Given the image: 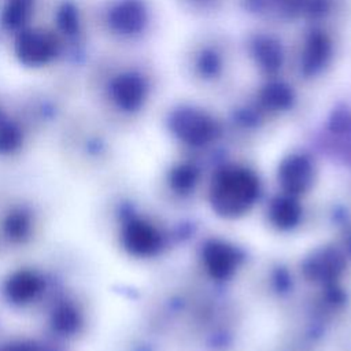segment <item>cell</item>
Here are the masks:
<instances>
[{
  "label": "cell",
  "mask_w": 351,
  "mask_h": 351,
  "mask_svg": "<svg viewBox=\"0 0 351 351\" xmlns=\"http://www.w3.org/2000/svg\"><path fill=\"white\" fill-rule=\"evenodd\" d=\"M252 53L259 67L267 73H276L282 64V49L271 37H258L252 43Z\"/></svg>",
  "instance_id": "9c48e42d"
},
{
  "label": "cell",
  "mask_w": 351,
  "mask_h": 351,
  "mask_svg": "<svg viewBox=\"0 0 351 351\" xmlns=\"http://www.w3.org/2000/svg\"><path fill=\"white\" fill-rule=\"evenodd\" d=\"M123 239L126 247L138 255L152 254L159 244L158 232L151 225L141 221L130 222L125 229Z\"/></svg>",
  "instance_id": "52a82bcc"
},
{
  "label": "cell",
  "mask_w": 351,
  "mask_h": 351,
  "mask_svg": "<svg viewBox=\"0 0 351 351\" xmlns=\"http://www.w3.org/2000/svg\"><path fill=\"white\" fill-rule=\"evenodd\" d=\"M197 69H199V73L207 78H213L218 75V73L221 71L219 55L213 49H204L200 53V58L197 60Z\"/></svg>",
  "instance_id": "9a60e30c"
},
{
  "label": "cell",
  "mask_w": 351,
  "mask_h": 351,
  "mask_svg": "<svg viewBox=\"0 0 351 351\" xmlns=\"http://www.w3.org/2000/svg\"><path fill=\"white\" fill-rule=\"evenodd\" d=\"M206 262L214 276L226 277L236 265V254L223 244H213L207 250Z\"/></svg>",
  "instance_id": "30bf717a"
},
{
  "label": "cell",
  "mask_w": 351,
  "mask_h": 351,
  "mask_svg": "<svg viewBox=\"0 0 351 351\" xmlns=\"http://www.w3.org/2000/svg\"><path fill=\"white\" fill-rule=\"evenodd\" d=\"M148 93V85L143 75L134 71L117 75L110 84V95L114 103L123 111L138 110Z\"/></svg>",
  "instance_id": "5b68a950"
},
{
  "label": "cell",
  "mask_w": 351,
  "mask_h": 351,
  "mask_svg": "<svg viewBox=\"0 0 351 351\" xmlns=\"http://www.w3.org/2000/svg\"><path fill=\"white\" fill-rule=\"evenodd\" d=\"M38 289H40V280L29 271H23L14 276L10 280L7 287L10 299H12L16 303H25L29 299L34 298Z\"/></svg>",
  "instance_id": "8fae6325"
},
{
  "label": "cell",
  "mask_w": 351,
  "mask_h": 351,
  "mask_svg": "<svg viewBox=\"0 0 351 351\" xmlns=\"http://www.w3.org/2000/svg\"><path fill=\"white\" fill-rule=\"evenodd\" d=\"M107 21L114 33L130 37L144 30L148 11L143 0H119L110 8Z\"/></svg>",
  "instance_id": "277c9868"
},
{
  "label": "cell",
  "mask_w": 351,
  "mask_h": 351,
  "mask_svg": "<svg viewBox=\"0 0 351 351\" xmlns=\"http://www.w3.org/2000/svg\"><path fill=\"white\" fill-rule=\"evenodd\" d=\"M211 195L218 213L234 217L252 206L258 195V182L245 169H226L217 177Z\"/></svg>",
  "instance_id": "6da1fadb"
},
{
  "label": "cell",
  "mask_w": 351,
  "mask_h": 351,
  "mask_svg": "<svg viewBox=\"0 0 351 351\" xmlns=\"http://www.w3.org/2000/svg\"><path fill=\"white\" fill-rule=\"evenodd\" d=\"M174 133L191 145H203L217 134V125L206 112L195 108H180L171 117Z\"/></svg>",
  "instance_id": "3957f363"
},
{
  "label": "cell",
  "mask_w": 351,
  "mask_h": 351,
  "mask_svg": "<svg viewBox=\"0 0 351 351\" xmlns=\"http://www.w3.org/2000/svg\"><path fill=\"white\" fill-rule=\"evenodd\" d=\"M58 26L59 29L69 36H73L78 32L80 26V19H78V12L71 4H63L60 10L58 11Z\"/></svg>",
  "instance_id": "5bb4252c"
},
{
  "label": "cell",
  "mask_w": 351,
  "mask_h": 351,
  "mask_svg": "<svg viewBox=\"0 0 351 351\" xmlns=\"http://www.w3.org/2000/svg\"><path fill=\"white\" fill-rule=\"evenodd\" d=\"M59 52L56 37L48 32L25 29L15 40V53L21 63L30 67H40L51 62Z\"/></svg>",
  "instance_id": "7a4b0ae2"
},
{
  "label": "cell",
  "mask_w": 351,
  "mask_h": 351,
  "mask_svg": "<svg viewBox=\"0 0 351 351\" xmlns=\"http://www.w3.org/2000/svg\"><path fill=\"white\" fill-rule=\"evenodd\" d=\"M34 0H7L1 22L10 30H18L26 25L33 11Z\"/></svg>",
  "instance_id": "7c38bea8"
},
{
  "label": "cell",
  "mask_w": 351,
  "mask_h": 351,
  "mask_svg": "<svg viewBox=\"0 0 351 351\" xmlns=\"http://www.w3.org/2000/svg\"><path fill=\"white\" fill-rule=\"evenodd\" d=\"M313 169L310 162L303 156L289 158L281 167V181L289 189L295 192L304 191L310 185Z\"/></svg>",
  "instance_id": "ba28073f"
},
{
  "label": "cell",
  "mask_w": 351,
  "mask_h": 351,
  "mask_svg": "<svg viewBox=\"0 0 351 351\" xmlns=\"http://www.w3.org/2000/svg\"><path fill=\"white\" fill-rule=\"evenodd\" d=\"M330 58V43L321 32H314L306 41L300 69L307 77L318 74Z\"/></svg>",
  "instance_id": "8992f818"
},
{
  "label": "cell",
  "mask_w": 351,
  "mask_h": 351,
  "mask_svg": "<svg viewBox=\"0 0 351 351\" xmlns=\"http://www.w3.org/2000/svg\"><path fill=\"white\" fill-rule=\"evenodd\" d=\"M21 143V132L19 129L8 122L3 121L0 123V151L1 152H10L15 149Z\"/></svg>",
  "instance_id": "2e32d148"
},
{
  "label": "cell",
  "mask_w": 351,
  "mask_h": 351,
  "mask_svg": "<svg viewBox=\"0 0 351 351\" xmlns=\"http://www.w3.org/2000/svg\"><path fill=\"white\" fill-rule=\"evenodd\" d=\"M262 103L273 110H282L292 104L293 93L292 89L281 82H271L261 93Z\"/></svg>",
  "instance_id": "4fadbf2b"
}]
</instances>
